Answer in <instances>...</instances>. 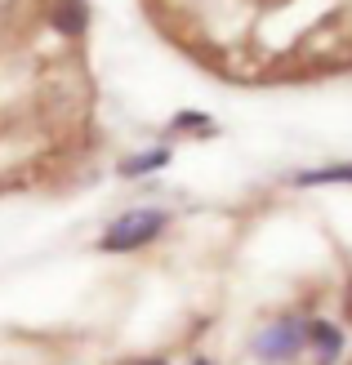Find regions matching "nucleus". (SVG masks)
<instances>
[{
	"label": "nucleus",
	"mask_w": 352,
	"mask_h": 365,
	"mask_svg": "<svg viewBox=\"0 0 352 365\" xmlns=\"http://www.w3.org/2000/svg\"><path fill=\"white\" fill-rule=\"evenodd\" d=\"M308 352V317L303 312H281L268 325H258L250 339V356L258 365H294Z\"/></svg>",
	"instance_id": "1"
},
{
	"label": "nucleus",
	"mask_w": 352,
	"mask_h": 365,
	"mask_svg": "<svg viewBox=\"0 0 352 365\" xmlns=\"http://www.w3.org/2000/svg\"><path fill=\"white\" fill-rule=\"evenodd\" d=\"M170 227V210H156V205H134L116 214L112 223H107V232L99 236V250L103 254H134L143 245L161 241V232Z\"/></svg>",
	"instance_id": "2"
},
{
	"label": "nucleus",
	"mask_w": 352,
	"mask_h": 365,
	"mask_svg": "<svg viewBox=\"0 0 352 365\" xmlns=\"http://www.w3.org/2000/svg\"><path fill=\"white\" fill-rule=\"evenodd\" d=\"M348 348V339L335 321H326V317H308V352L317 356V365H335Z\"/></svg>",
	"instance_id": "3"
},
{
	"label": "nucleus",
	"mask_w": 352,
	"mask_h": 365,
	"mask_svg": "<svg viewBox=\"0 0 352 365\" xmlns=\"http://www.w3.org/2000/svg\"><path fill=\"white\" fill-rule=\"evenodd\" d=\"M49 27L59 36H85V27H89V0H54Z\"/></svg>",
	"instance_id": "4"
},
{
	"label": "nucleus",
	"mask_w": 352,
	"mask_h": 365,
	"mask_svg": "<svg viewBox=\"0 0 352 365\" xmlns=\"http://www.w3.org/2000/svg\"><path fill=\"white\" fill-rule=\"evenodd\" d=\"M290 187H352V160L321 165V170H299V174H290Z\"/></svg>",
	"instance_id": "5"
},
{
	"label": "nucleus",
	"mask_w": 352,
	"mask_h": 365,
	"mask_svg": "<svg viewBox=\"0 0 352 365\" xmlns=\"http://www.w3.org/2000/svg\"><path fill=\"white\" fill-rule=\"evenodd\" d=\"M165 165H170V148H147V152L125 156L121 165H116V174H121V178H147V174H156V170H165Z\"/></svg>",
	"instance_id": "6"
},
{
	"label": "nucleus",
	"mask_w": 352,
	"mask_h": 365,
	"mask_svg": "<svg viewBox=\"0 0 352 365\" xmlns=\"http://www.w3.org/2000/svg\"><path fill=\"white\" fill-rule=\"evenodd\" d=\"M170 130H196V138H210L218 125H214L206 112H178V116L170 120Z\"/></svg>",
	"instance_id": "7"
},
{
	"label": "nucleus",
	"mask_w": 352,
	"mask_h": 365,
	"mask_svg": "<svg viewBox=\"0 0 352 365\" xmlns=\"http://www.w3.org/2000/svg\"><path fill=\"white\" fill-rule=\"evenodd\" d=\"M125 365H170L165 356H134V361H125Z\"/></svg>",
	"instance_id": "8"
},
{
	"label": "nucleus",
	"mask_w": 352,
	"mask_h": 365,
	"mask_svg": "<svg viewBox=\"0 0 352 365\" xmlns=\"http://www.w3.org/2000/svg\"><path fill=\"white\" fill-rule=\"evenodd\" d=\"M192 365H218V361H210V356H196V361H192Z\"/></svg>",
	"instance_id": "9"
}]
</instances>
